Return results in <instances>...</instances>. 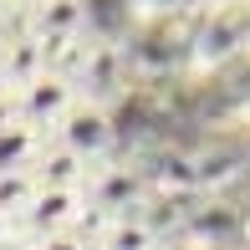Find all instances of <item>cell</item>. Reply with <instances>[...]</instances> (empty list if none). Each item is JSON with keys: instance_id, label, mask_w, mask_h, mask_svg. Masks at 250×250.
<instances>
[{"instance_id": "6da1fadb", "label": "cell", "mask_w": 250, "mask_h": 250, "mask_svg": "<svg viewBox=\"0 0 250 250\" xmlns=\"http://www.w3.org/2000/svg\"><path fill=\"white\" fill-rule=\"evenodd\" d=\"M82 102V92H77L66 77H56V72H46L41 82H31L26 92H16V112H21V123L26 128H36L41 138H51L56 128H62V118Z\"/></svg>"}, {"instance_id": "7a4b0ae2", "label": "cell", "mask_w": 250, "mask_h": 250, "mask_svg": "<svg viewBox=\"0 0 250 250\" xmlns=\"http://www.w3.org/2000/svg\"><path fill=\"white\" fill-rule=\"evenodd\" d=\"M26 16H31V36L56 62V51L87 31V0H26Z\"/></svg>"}, {"instance_id": "3957f363", "label": "cell", "mask_w": 250, "mask_h": 250, "mask_svg": "<svg viewBox=\"0 0 250 250\" xmlns=\"http://www.w3.org/2000/svg\"><path fill=\"white\" fill-rule=\"evenodd\" d=\"M51 138L62 143V148H72L82 164H97V158L107 153V143H112V118L97 107V102H77Z\"/></svg>"}, {"instance_id": "277c9868", "label": "cell", "mask_w": 250, "mask_h": 250, "mask_svg": "<svg viewBox=\"0 0 250 250\" xmlns=\"http://www.w3.org/2000/svg\"><path fill=\"white\" fill-rule=\"evenodd\" d=\"M0 72H5V82H10V92H26L31 82H41V77L51 72V51L41 46L36 36H10L5 46H0Z\"/></svg>"}, {"instance_id": "5b68a950", "label": "cell", "mask_w": 250, "mask_h": 250, "mask_svg": "<svg viewBox=\"0 0 250 250\" xmlns=\"http://www.w3.org/2000/svg\"><path fill=\"white\" fill-rule=\"evenodd\" d=\"M41 133L36 128H26V123H16V128H5L0 133V174H16V168H31L36 164V153H41Z\"/></svg>"}, {"instance_id": "8992f818", "label": "cell", "mask_w": 250, "mask_h": 250, "mask_svg": "<svg viewBox=\"0 0 250 250\" xmlns=\"http://www.w3.org/2000/svg\"><path fill=\"white\" fill-rule=\"evenodd\" d=\"M36 174H31V168H16V174H0V214H5V220H21V214H26V204L36 199Z\"/></svg>"}, {"instance_id": "52a82bcc", "label": "cell", "mask_w": 250, "mask_h": 250, "mask_svg": "<svg viewBox=\"0 0 250 250\" xmlns=\"http://www.w3.org/2000/svg\"><path fill=\"white\" fill-rule=\"evenodd\" d=\"M31 250H92V245H87V240H77V235L66 230V235H51V240H36Z\"/></svg>"}, {"instance_id": "ba28073f", "label": "cell", "mask_w": 250, "mask_h": 250, "mask_svg": "<svg viewBox=\"0 0 250 250\" xmlns=\"http://www.w3.org/2000/svg\"><path fill=\"white\" fill-rule=\"evenodd\" d=\"M21 123V112H16V97H0V133L5 128H16Z\"/></svg>"}, {"instance_id": "9c48e42d", "label": "cell", "mask_w": 250, "mask_h": 250, "mask_svg": "<svg viewBox=\"0 0 250 250\" xmlns=\"http://www.w3.org/2000/svg\"><path fill=\"white\" fill-rule=\"evenodd\" d=\"M5 245H16V220H5V214H0V250Z\"/></svg>"}, {"instance_id": "30bf717a", "label": "cell", "mask_w": 250, "mask_h": 250, "mask_svg": "<svg viewBox=\"0 0 250 250\" xmlns=\"http://www.w3.org/2000/svg\"><path fill=\"white\" fill-rule=\"evenodd\" d=\"M0 97H16V92H10V82H5V72H0Z\"/></svg>"}, {"instance_id": "8fae6325", "label": "cell", "mask_w": 250, "mask_h": 250, "mask_svg": "<svg viewBox=\"0 0 250 250\" xmlns=\"http://www.w3.org/2000/svg\"><path fill=\"white\" fill-rule=\"evenodd\" d=\"M10 5H21V0H0V16H5V10H10Z\"/></svg>"}, {"instance_id": "7c38bea8", "label": "cell", "mask_w": 250, "mask_h": 250, "mask_svg": "<svg viewBox=\"0 0 250 250\" xmlns=\"http://www.w3.org/2000/svg\"><path fill=\"white\" fill-rule=\"evenodd\" d=\"M0 46H5V31H0Z\"/></svg>"}, {"instance_id": "4fadbf2b", "label": "cell", "mask_w": 250, "mask_h": 250, "mask_svg": "<svg viewBox=\"0 0 250 250\" xmlns=\"http://www.w3.org/2000/svg\"><path fill=\"white\" fill-rule=\"evenodd\" d=\"M5 250H21V245H5Z\"/></svg>"}]
</instances>
